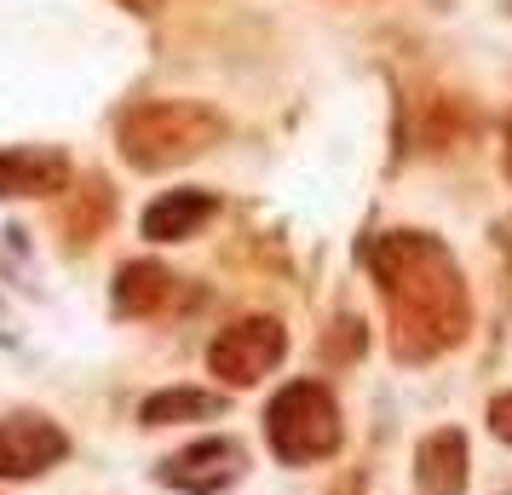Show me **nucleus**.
<instances>
[{"label": "nucleus", "mask_w": 512, "mask_h": 495, "mask_svg": "<svg viewBox=\"0 0 512 495\" xmlns=\"http://www.w3.org/2000/svg\"><path fill=\"white\" fill-rule=\"evenodd\" d=\"M357 260L374 271L380 300L392 311V352L403 363L449 352L466 334V283L438 236L426 231H386L357 248Z\"/></svg>", "instance_id": "1"}, {"label": "nucleus", "mask_w": 512, "mask_h": 495, "mask_svg": "<svg viewBox=\"0 0 512 495\" xmlns=\"http://www.w3.org/2000/svg\"><path fill=\"white\" fill-rule=\"evenodd\" d=\"M219 139H225V116L213 104H196V98H150L116 121V150L139 173L185 167L196 156H208Z\"/></svg>", "instance_id": "2"}, {"label": "nucleus", "mask_w": 512, "mask_h": 495, "mask_svg": "<svg viewBox=\"0 0 512 495\" xmlns=\"http://www.w3.org/2000/svg\"><path fill=\"white\" fill-rule=\"evenodd\" d=\"M265 438L277 449V461L311 467V461L340 449V403L328 398L317 380H294L265 409Z\"/></svg>", "instance_id": "3"}, {"label": "nucleus", "mask_w": 512, "mask_h": 495, "mask_svg": "<svg viewBox=\"0 0 512 495\" xmlns=\"http://www.w3.org/2000/svg\"><path fill=\"white\" fill-rule=\"evenodd\" d=\"M282 352H288V334L277 317H236L208 346V369L225 386H259L282 363Z\"/></svg>", "instance_id": "4"}, {"label": "nucleus", "mask_w": 512, "mask_h": 495, "mask_svg": "<svg viewBox=\"0 0 512 495\" xmlns=\"http://www.w3.org/2000/svg\"><path fill=\"white\" fill-rule=\"evenodd\" d=\"M64 455H70V438L47 415H6L0 421V478H41Z\"/></svg>", "instance_id": "5"}, {"label": "nucleus", "mask_w": 512, "mask_h": 495, "mask_svg": "<svg viewBox=\"0 0 512 495\" xmlns=\"http://www.w3.org/2000/svg\"><path fill=\"white\" fill-rule=\"evenodd\" d=\"M156 478H162L167 490H185V495H219L242 478V449L231 438H202V444L167 455Z\"/></svg>", "instance_id": "6"}, {"label": "nucleus", "mask_w": 512, "mask_h": 495, "mask_svg": "<svg viewBox=\"0 0 512 495\" xmlns=\"http://www.w3.org/2000/svg\"><path fill=\"white\" fill-rule=\"evenodd\" d=\"M70 190V156L58 144H6L0 150V202Z\"/></svg>", "instance_id": "7"}, {"label": "nucleus", "mask_w": 512, "mask_h": 495, "mask_svg": "<svg viewBox=\"0 0 512 495\" xmlns=\"http://www.w3.org/2000/svg\"><path fill=\"white\" fill-rule=\"evenodd\" d=\"M213 213H219V196H208V190H167V196H156L144 208V236L150 242H185V236H196L208 225Z\"/></svg>", "instance_id": "8"}, {"label": "nucleus", "mask_w": 512, "mask_h": 495, "mask_svg": "<svg viewBox=\"0 0 512 495\" xmlns=\"http://www.w3.org/2000/svg\"><path fill=\"white\" fill-rule=\"evenodd\" d=\"M179 294V277L156 260H133L116 271V311L121 317H156V311L173 306Z\"/></svg>", "instance_id": "9"}, {"label": "nucleus", "mask_w": 512, "mask_h": 495, "mask_svg": "<svg viewBox=\"0 0 512 495\" xmlns=\"http://www.w3.org/2000/svg\"><path fill=\"white\" fill-rule=\"evenodd\" d=\"M415 484L426 495H461L466 490V438L455 426L432 432V438L415 449Z\"/></svg>", "instance_id": "10"}, {"label": "nucleus", "mask_w": 512, "mask_h": 495, "mask_svg": "<svg viewBox=\"0 0 512 495\" xmlns=\"http://www.w3.org/2000/svg\"><path fill=\"white\" fill-rule=\"evenodd\" d=\"M219 409H225L219 392H202V386H173V392L144 398L139 421L144 426H173V421H202V415H219Z\"/></svg>", "instance_id": "11"}, {"label": "nucleus", "mask_w": 512, "mask_h": 495, "mask_svg": "<svg viewBox=\"0 0 512 495\" xmlns=\"http://www.w3.org/2000/svg\"><path fill=\"white\" fill-rule=\"evenodd\" d=\"M104 219H110V190H104V179H87L75 208L64 213V231H70V242H93L104 231Z\"/></svg>", "instance_id": "12"}, {"label": "nucleus", "mask_w": 512, "mask_h": 495, "mask_svg": "<svg viewBox=\"0 0 512 495\" xmlns=\"http://www.w3.org/2000/svg\"><path fill=\"white\" fill-rule=\"evenodd\" d=\"M489 426H495L501 444H512V392H501V398L489 403Z\"/></svg>", "instance_id": "13"}, {"label": "nucleus", "mask_w": 512, "mask_h": 495, "mask_svg": "<svg viewBox=\"0 0 512 495\" xmlns=\"http://www.w3.org/2000/svg\"><path fill=\"white\" fill-rule=\"evenodd\" d=\"M507 179H512V133H507Z\"/></svg>", "instance_id": "14"}]
</instances>
